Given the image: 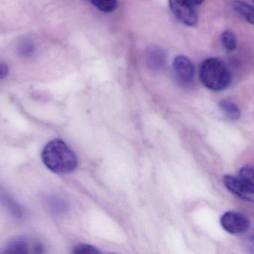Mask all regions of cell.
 <instances>
[{"label": "cell", "instance_id": "cell-19", "mask_svg": "<svg viewBox=\"0 0 254 254\" xmlns=\"http://www.w3.org/2000/svg\"><path fill=\"white\" fill-rule=\"evenodd\" d=\"M189 1H190L194 6H196L201 4L204 0H189Z\"/></svg>", "mask_w": 254, "mask_h": 254}, {"label": "cell", "instance_id": "cell-5", "mask_svg": "<svg viewBox=\"0 0 254 254\" xmlns=\"http://www.w3.org/2000/svg\"><path fill=\"white\" fill-rule=\"evenodd\" d=\"M223 182L230 192L241 199L254 203V187L240 177L226 174L224 176Z\"/></svg>", "mask_w": 254, "mask_h": 254}, {"label": "cell", "instance_id": "cell-12", "mask_svg": "<svg viewBox=\"0 0 254 254\" xmlns=\"http://www.w3.org/2000/svg\"><path fill=\"white\" fill-rule=\"evenodd\" d=\"M221 41L224 49L228 52H233L237 49V37L233 31L229 30L224 31L221 36Z\"/></svg>", "mask_w": 254, "mask_h": 254}, {"label": "cell", "instance_id": "cell-13", "mask_svg": "<svg viewBox=\"0 0 254 254\" xmlns=\"http://www.w3.org/2000/svg\"><path fill=\"white\" fill-rule=\"evenodd\" d=\"M89 1L97 9L104 13L114 11L118 7V0H89Z\"/></svg>", "mask_w": 254, "mask_h": 254}, {"label": "cell", "instance_id": "cell-3", "mask_svg": "<svg viewBox=\"0 0 254 254\" xmlns=\"http://www.w3.org/2000/svg\"><path fill=\"white\" fill-rule=\"evenodd\" d=\"M170 10L174 16L185 25L194 26L198 22L195 6L189 0H169Z\"/></svg>", "mask_w": 254, "mask_h": 254}, {"label": "cell", "instance_id": "cell-2", "mask_svg": "<svg viewBox=\"0 0 254 254\" xmlns=\"http://www.w3.org/2000/svg\"><path fill=\"white\" fill-rule=\"evenodd\" d=\"M199 78L203 85L213 91L224 90L232 82L229 69L222 60L216 58H207L202 63Z\"/></svg>", "mask_w": 254, "mask_h": 254}, {"label": "cell", "instance_id": "cell-15", "mask_svg": "<svg viewBox=\"0 0 254 254\" xmlns=\"http://www.w3.org/2000/svg\"><path fill=\"white\" fill-rule=\"evenodd\" d=\"M239 177L254 187V167H243L239 172Z\"/></svg>", "mask_w": 254, "mask_h": 254}, {"label": "cell", "instance_id": "cell-16", "mask_svg": "<svg viewBox=\"0 0 254 254\" xmlns=\"http://www.w3.org/2000/svg\"><path fill=\"white\" fill-rule=\"evenodd\" d=\"M73 253L77 254H99V251L92 246H87V245H80L74 248L73 250Z\"/></svg>", "mask_w": 254, "mask_h": 254}, {"label": "cell", "instance_id": "cell-10", "mask_svg": "<svg viewBox=\"0 0 254 254\" xmlns=\"http://www.w3.org/2000/svg\"><path fill=\"white\" fill-rule=\"evenodd\" d=\"M219 105L222 113L229 120H238L241 116V110L239 106L233 101L223 99L220 101Z\"/></svg>", "mask_w": 254, "mask_h": 254}, {"label": "cell", "instance_id": "cell-4", "mask_svg": "<svg viewBox=\"0 0 254 254\" xmlns=\"http://www.w3.org/2000/svg\"><path fill=\"white\" fill-rule=\"evenodd\" d=\"M220 224L226 232L233 235L243 234L250 227V222L245 215L234 211L224 213L221 217Z\"/></svg>", "mask_w": 254, "mask_h": 254}, {"label": "cell", "instance_id": "cell-14", "mask_svg": "<svg viewBox=\"0 0 254 254\" xmlns=\"http://www.w3.org/2000/svg\"><path fill=\"white\" fill-rule=\"evenodd\" d=\"M34 52H35V46L31 40H23L18 45V54L22 58H30L34 55Z\"/></svg>", "mask_w": 254, "mask_h": 254}, {"label": "cell", "instance_id": "cell-7", "mask_svg": "<svg viewBox=\"0 0 254 254\" xmlns=\"http://www.w3.org/2000/svg\"><path fill=\"white\" fill-rule=\"evenodd\" d=\"M30 249L32 250V253H43V248L40 243H34L30 246L28 240L25 238H16L7 243L1 249L0 253L2 254H28Z\"/></svg>", "mask_w": 254, "mask_h": 254}, {"label": "cell", "instance_id": "cell-8", "mask_svg": "<svg viewBox=\"0 0 254 254\" xmlns=\"http://www.w3.org/2000/svg\"><path fill=\"white\" fill-rule=\"evenodd\" d=\"M167 62V55L164 49L158 46H151L146 53V64L149 70L160 71L164 68Z\"/></svg>", "mask_w": 254, "mask_h": 254}, {"label": "cell", "instance_id": "cell-1", "mask_svg": "<svg viewBox=\"0 0 254 254\" xmlns=\"http://www.w3.org/2000/svg\"><path fill=\"white\" fill-rule=\"evenodd\" d=\"M42 161L52 172L65 174L72 172L77 166L75 154L60 139L51 140L42 151Z\"/></svg>", "mask_w": 254, "mask_h": 254}, {"label": "cell", "instance_id": "cell-17", "mask_svg": "<svg viewBox=\"0 0 254 254\" xmlns=\"http://www.w3.org/2000/svg\"><path fill=\"white\" fill-rule=\"evenodd\" d=\"M246 248L248 252L254 254V233L249 237L246 243Z\"/></svg>", "mask_w": 254, "mask_h": 254}, {"label": "cell", "instance_id": "cell-9", "mask_svg": "<svg viewBox=\"0 0 254 254\" xmlns=\"http://www.w3.org/2000/svg\"><path fill=\"white\" fill-rule=\"evenodd\" d=\"M232 8L249 23L254 25V7L242 0H233Z\"/></svg>", "mask_w": 254, "mask_h": 254}, {"label": "cell", "instance_id": "cell-6", "mask_svg": "<svg viewBox=\"0 0 254 254\" xmlns=\"http://www.w3.org/2000/svg\"><path fill=\"white\" fill-rule=\"evenodd\" d=\"M173 69L178 79L185 85H189L193 81L195 67L192 61L184 55H179L173 61Z\"/></svg>", "mask_w": 254, "mask_h": 254}, {"label": "cell", "instance_id": "cell-20", "mask_svg": "<svg viewBox=\"0 0 254 254\" xmlns=\"http://www.w3.org/2000/svg\"><path fill=\"white\" fill-rule=\"evenodd\" d=\"M253 1H254V0H253Z\"/></svg>", "mask_w": 254, "mask_h": 254}, {"label": "cell", "instance_id": "cell-18", "mask_svg": "<svg viewBox=\"0 0 254 254\" xmlns=\"http://www.w3.org/2000/svg\"><path fill=\"white\" fill-rule=\"evenodd\" d=\"M9 73L8 66L4 62H0V79L7 77Z\"/></svg>", "mask_w": 254, "mask_h": 254}, {"label": "cell", "instance_id": "cell-11", "mask_svg": "<svg viewBox=\"0 0 254 254\" xmlns=\"http://www.w3.org/2000/svg\"><path fill=\"white\" fill-rule=\"evenodd\" d=\"M0 201L2 203L3 205L5 206L9 211L16 216V218L22 217V212L19 206L15 203L14 201L4 192L2 189H0Z\"/></svg>", "mask_w": 254, "mask_h": 254}]
</instances>
